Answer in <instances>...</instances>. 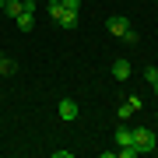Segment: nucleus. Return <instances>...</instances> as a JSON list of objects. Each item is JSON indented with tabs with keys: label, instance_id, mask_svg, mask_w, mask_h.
Masks as SVG:
<instances>
[{
	"label": "nucleus",
	"instance_id": "f257e3e1",
	"mask_svg": "<svg viewBox=\"0 0 158 158\" xmlns=\"http://www.w3.org/2000/svg\"><path fill=\"white\" fill-rule=\"evenodd\" d=\"M134 148H137L141 155L158 151V137H155V130H148V127H134Z\"/></svg>",
	"mask_w": 158,
	"mask_h": 158
},
{
	"label": "nucleus",
	"instance_id": "f03ea898",
	"mask_svg": "<svg viewBox=\"0 0 158 158\" xmlns=\"http://www.w3.org/2000/svg\"><path fill=\"white\" fill-rule=\"evenodd\" d=\"M106 28L113 32V35H119V39H123V35H127L130 28H134V25H130V18H123V14H113V18L106 21Z\"/></svg>",
	"mask_w": 158,
	"mask_h": 158
},
{
	"label": "nucleus",
	"instance_id": "7ed1b4c3",
	"mask_svg": "<svg viewBox=\"0 0 158 158\" xmlns=\"http://www.w3.org/2000/svg\"><path fill=\"white\" fill-rule=\"evenodd\" d=\"M56 113H60V119H77V113H81V106H77V102H74V98H63Z\"/></svg>",
	"mask_w": 158,
	"mask_h": 158
},
{
	"label": "nucleus",
	"instance_id": "20e7f679",
	"mask_svg": "<svg viewBox=\"0 0 158 158\" xmlns=\"http://www.w3.org/2000/svg\"><path fill=\"white\" fill-rule=\"evenodd\" d=\"M14 21H18V28H21V32H32V28H35V11H28V7H25Z\"/></svg>",
	"mask_w": 158,
	"mask_h": 158
},
{
	"label": "nucleus",
	"instance_id": "39448f33",
	"mask_svg": "<svg viewBox=\"0 0 158 158\" xmlns=\"http://www.w3.org/2000/svg\"><path fill=\"white\" fill-rule=\"evenodd\" d=\"M127 144H134V130L123 123V127H116V148H127Z\"/></svg>",
	"mask_w": 158,
	"mask_h": 158
},
{
	"label": "nucleus",
	"instance_id": "423d86ee",
	"mask_svg": "<svg viewBox=\"0 0 158 158\" xmlns=\"http://www.w3.org/2000/svg\"><path fill=\"white\" fill-rule=\"evenodd\" d=\"M113 77H116V81H127V77H130V60H116V63H113Z\"/></svg>",
	"mask_w": 158,
	"mask_h": 158
},
{
	"label": "nucleus",
	"instance_id": "0eeeda50",
	"mask_svg": "<svg viewBox=\"0 0 158 158\" xmlns=\"http://www.w3.org/2000/svg\"><path fill=\"white\" fill-rule=\"evenodd\" d=\"M60 28H77V11H67V7H63V14H60Z\"/></svg>",
	"mask_w": 158,
	"mask_h": 158
},
{
	"label": "nucleus",
	"instance_id": "6e6552de",
	"mask_svg": "<svg viewBox=\"0 0 158 158\" xmlns=\"http://www.w3.org/2000/svg\"><path fill=\"white\" fill-rule=\"evenodd\" d=\"M21 11H25V0H7V4H4V14L7 18H18Z\"/></svg>",
	"mask_w": 158,
	"mask_h": 158
},
{
	"label": "nucleus",
	"instance_id": "1a4fd4ad",
	"mask_svg": "<svg viewBox=\"0 0 158 158\" xmlns=\"http://www.w3.org/2000/svg\"><path fill=\"white\" fill-rule=\"evenodd\" d=\"M14 70H18V63H14V60L0 56V74H14Z\"/></svg>",
	"mask_w": 158,
	"mask_h": 158
},
{
	"label": "nucleus",
	"instance_id": "9d476101",
	"mask_svg": "<svg viewBox=\"0 0 158 158\" xmlns=\"http://www.w3.org/2000/svg\"><path fill=\"white\" fill-rule=\"evenodd\" d=\"M60 14H63V4H60V0H53V4H49V18H53V21H60Z\"/></svg>",
	"mask_w": 158,
	"mask_h": 158
},
{
	"label": "nucleus",
	"instance_id": "9b49d317",
	"mask_svg": "<svg viewBox=\"0 0 158 158\" xmlns=\"http://www.w3.org/2000/svg\"><path fill=\"white\" fill-rule=\"evenodd\" d=\"M119 158H137V155H141V151H137V148L134 144H127V148H119V151H116Z\"/></svg>",
	"mask_w": 158,
	"mask_h": 158
},
{
	"label": "nucleus",
	"instance_id": "f8f14e48",
	"mask_svg": "<svg viewBox=\"0 0 158 158\" xmlns=\"http://www.w3.org/2000/svg\"><path fill=\"white\" fill-rule=\"evenodd\" d=\"M144 81L155 85V81H158V67H144Z\"/></svg>",
	"mask_w": 158,
	"mask_h": 158
},
{
	"label": "nucleus",
	"instance_id": "ddd939ff",
	"mask_svg": "<svg viewBox=\"0 0 158 158\" xmlns=\"http://www.w3.org/2000/svg\"><path fill=\"white\" fill-rule=\"evenodd\" d=\"M116 116H119V119H130V116H134V109H130V106H127V102H123V106H119V109H116Z\"/></svg>",
	"mask_w": 158,
	"mask_h": 158
},
{
	"label": "nucleus",
	"instance_id": "4468645a",
	"mask_svg": "<svg viewBox=\"0 0 158 158\" xmlns=\"http://www.w3.org/2000/svg\"><path fill=\"white\" fill-rule=\"evenodd\" d=\"M127 106L134 109V113H141V95H130V98H127Z\"/></svg>",
	"mask_w": 158,
	"mask_h": 158
},
{
	"label": "nucleus",
	"instance_id": "2eb2a0df",
	"mask_svg": "<svg viewBox=\"0 0 158 158\" xmlns=\"http://www.w3.org/2000/svg\"><path fill=\"white\" fill-rule=\"evenodd\" d=\"M63 7H67V11H81V0H60Z\"/></svg>",
	"mask_w": 158,
	"mask_h": 158
},
{
	"label": "nucleus",
	"instance_id": "dca6fc26",
	"mask_svg": "<svg viewBox=\"0 0 158 158\" xmlns=\"http://www.w3.org/2000/svg\"><path fill=\"white\" fill-rule=\"evenodd\" d=\"M4 4H7V0H0V11H4Z\"/></svg>",
	"mask_w": 158,
	"mask_h": 158
},
{
	"label": "nucleus",
	"instance_id": "f3484780",
	"mask_svg": "<svg viewBox=\"0 0 158 158\" xmlns=\"http://www.w3.org/2000/svg\"><path fill=\"white\" fill-rule=\"evenodd\" d=\"M155 91H158V81H155Z\"/></svg>",
	"mask_w": 158,
	"mask_h": 158
},
{
	"label": "nucleus",
	"instance_id": "a211bd4d",
	"mask_svg": "<svg viewBox=\"0 0 158 158\" xmlns=\"http://www.w3.org/2000/svg\"><path fill=\"white\" fill-rule=\"evenodd\" d=\"M0 18H4V11H0Z\"/></svg>",
	"mask_w": 158,
	"mask_h": 158
}]
</instances>
